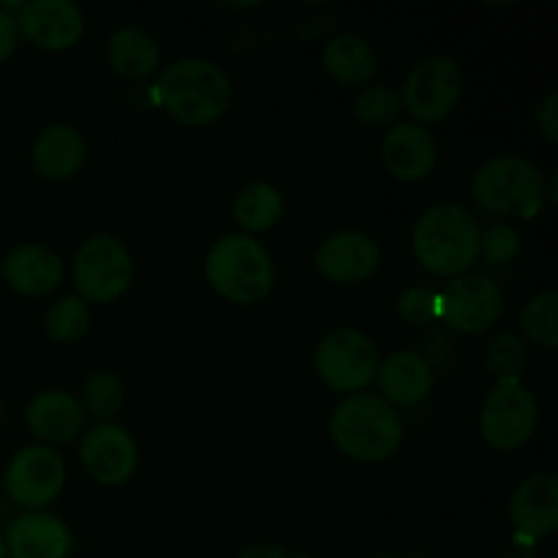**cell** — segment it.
I'll list each match as a JSON object with an SVG mask.
<instances>
[{
    "label": "cell",
    "instance_id": "obj_1",
    "mask_svg": "<svg viewBox=\"0 0 558 558\" xmlns=\"http://www.w3.org/2000/svg\"><path fill=\"white\" fill-rule=\"evenodd\" d=\"M330 436L338 450L352 461L381 463L401 447L403 423L381 396L352 392L332 412Z\"/></svg>",
    "mask_w": 558,
    "mask_h": 558
},
{
    "label": "cell",
    "instance_id": "obj_2",
    "mask_svg": "<svg viewBox=\"0 0 558 558\" xmlns=\"http://www.w3.org/2000/svg\"><path fill=\"white\" fill-rule=\"evenodd\" d=\"M412 245L425 270L434 276L458 278L477 262L480 227L463 205L441 202L417 218Z\"/></svg>",
    "mask_w": 558,
    "mask_h": 558
},
{
    "label": "cell",
    "instance_id": "obj_3",
    "mask_svg": "<svg viewBox=\"0 0 558 558\" xmlns=\"http://www.w3.org/2000/svg\"><path fill=\"white\" fill-rule=\"evenodd\" d=\"M156 98L180 123L207 125L229 109L232 85L210 60L183 58L167 65V71L158 76Z\"/></svg>",
    "mask_w": 558,
    "mask_h": 558
},
{
    "label": "cell",
    "instance_id": "obj_4",
    "mask_svg": "<svg viewBox=\"0 0 558 558\" xmlns=\"http://www.w3.org/2000/svg\"><path fill=\"white\" fill-rule=\"evenodd\" d=\"M205 278L221 298L238 305H254L270 294L276 267L270 254L248 234H227L205 259Z\"/></svg>",
    "mask_w": 558,
    "mask_h": 558
},
{
    "label": "cell",
    "instance_id": "obj_5",
    "mask_svg": "<svg viewBox=\"0 0 558 558\" xmlns=\"http://www.w3.org/2000/svg\"><path fill=\"white\" fill-rule=\"evenodd\" d=\"M474 199L496 216L534 218L543 210L545 183L537 163L521 156H496L474 174Z\"/></svg>",
    "mask_w": 558,
    "mask_h": 558
},
{
    "label": "cell",
    "instance_id": "obj_6",
    "mask_svg": "<svg viewBox=\"0 0 558 558\" xmlns=\"http://www.w3.org/2000/svg\"><path fill=\"white\" fill-rule=\"evenodd\" d=\"M379 363L376 343L354 327H336L327 332L314 354V368L319 379L332 392H347V396L365 390L376 379Z\"/></svg>",
    "mask_w": 558,
    "mask_h": 558
},
{
    "label": "cell",
    "instance_id": "obj_7",
    "mask_svg": "<svg viewBox=\"0 0 558 558\" xmlns=\"http://www.w3.org/2000/svg\"><path fill=\"white\" fill-rule=\"evenodd\" d=\"M131 276H134L131 254L120 240L109 234H96L76 251L74 283L80 292L76 298L85 303H112L129 289Z\"/></svg>",
    "mask_w": 558,
    "mask_h": 558
},
{
    "label": "cell",
    "instance_id": "obj_8",
    "mask_svg": "<svg viewBox=\"0 0 558 558\" xmlns=\"http://www.w3.org/2000/svg\"><path fill=\"white\" fill-rule=\"evenodd\" d=\"M539 423L537 398L518 381H501L480 409V434L494 450H518Z\"/></svg>",
    "mask_w": 558,
    "mask_h": 558
},
{
    "label": "cell",
    "instance_id": "obj_9",
    "mask_svg": "<svg viewBox=\"0 0 558 558\" xmlns=\"http://www.w3.org/2000/svg\"><path fill=\"white\" fill-rule=\"evenodd\" d=\"M463 90L461 65L445 54L425 58L403 82L401 107L420 123H439L456 109Z\"/></svg>",
    "mask_w": 558,
    "mask_h": 558
},
{
    "label": "cell",
    "instance_id": "obj_10",
    "mask_svg": "<svg viewBox=\"0 0 558 558\" xmlns=\"http://www.w3.org/2000/svg\"><path fill=\"white\" fill-rule=\"evenodd\" d=\"M501 289L480 272H463L452 278L450 287L439 294V316L463 336H480L494 327L501 316Z\"/></svg>",
    "mask_w": 558,
    "mask_h": 558
},
{
    "label": "cell",
    "instance_id": "obj_11",
    "mask_svg": "<svg viewBox=\"0 0 558 558\" xmlns=\"http://www.w3.org/2000/svg\"><path fill=\"white\" fill-rule=\"evenodd\" d=\"M63 483V458L41 445L20 450L11 458L9 469H5V494H9V499L20 507H31V510L47 507L49 501L58 499Z\"/></svg>",
    "mask_w": 558,
    "mask_h": 558
},
{
    "label": "cell",
    "instance_id": "obj_12",
    "mask_svg": "<svg viewBox=\"0 0 558 558\" xmlns=\"http://www.w3.org/2000/svg\"><path fill=\"white\" fill-rule=\"evenodd\" d=\"M80 461L96 483L123 485L136 469V445L120 425L98 423L82 436Z\"/></svg>",
    "mask_w": 558,
    "mask_h": 558
},
{
    "label": "cell",
    "instance_id": "obj_13",
    "mask_svg": "<svg viewBox=\"0 0 558 558\" xmlns=\"http://www.w3.org/2000/svg\"><path fill=\"white\" fill-rule=\"evenodd\" d=\"M316 270L332 283H363L381 262L379 243L363 232H338L316 248Z\"/></svg>",
    "mask_w": 558,
    "mask_h": 558
},
{
    "label": "cell",
    "instance_id": "obj_14",
    "mask_svg": "<svg viewBox=\"0 0 558 558\" xmlns=\"http://www.w3.org/2000/svg\"><path fill=\"white\" fill-rule=\"evenodd\" d=\"M14 20L27 41L49 52L74 47L85 31L82 11L71 0H33L22 5Z\"/></svg>",
    "mask_w": 558,
    "mask_h": 558
},
{
    "label": "cell",
    "instance_id": "obj_15",
    "mask_svg": "<svg viewBox=\"0 0 558 558\" xmlns=\"http://www.w3.org/2000/svg\"><path fill=\"white\" fill-rule=\"evenodd\" d=\"M510 521L518 539L550 537L558 529V477L554 472H539L523 480L510 499Z\"/></svg>",
    "mask_w": 558,
    "mask_h": 558
},
{
    "label": "cell",
    "instance_id": "obj_16",
    "mask_svg": "<svg viewBox=\"0 0 558 558\" xmlns=\"http://www.w3.org/2000/svg\"><path fill=\"white\" fill-rule=\"evenodd\" d=\"M436 140L417 123H398L381 140V161L398 180H423L436 167Z\"/></svg>",
    "mask_w": 558,
    "mask_h": 558
},
{
    "label": "cell",
    "instance_id": "obj_17",
    "mask_svg": "<svg viewBox=\"0 0 558 558\" xmlns=\"http://www.w3.org/2000/svg\"><path fill=\"white\" fill-rule=\"evenodd\" d=\"M379 392L392 409L417 407L434 390V365L420 352H392L376 368Z\"/></svg>",
    "mask_w": 558,
    "mask_h": 558
},
{
    "label": "cell",
    "instance_id": "obj_18",
    "mask_svg": "<svg viewBox=\"0 0 558 558\" xmlns=\"http://www.w3.org/2000/svg\"><path fill=\"white\" fill-rule=\"evenodd\" d=\"M3 543L11 558H65L71 550V534L58 518L27 512L11 523Z\"/></svg>",
    "mask_w": 558,
    "mask_h": 558
},
{
    "label": "cell",
    "instance_id": "obj_19",
    "mask_svg": "<svg viewBox=\"0 0 558 558\" xmlns=\"http://www.w3.org/2000/svg\"><path fill=\"white\" fill-rule=\"evenodd\" d=\"M27 428L44 441L52 445H69L85 428V412L82 403L76 401L71 392L63 390H47L38 392L31 403H27Z\"/></svg>",
    "mask_w": 558,
    "mask_h": 558
},
{
    "label": "cell",
    "instance_id": "obj_20",
    "mask_svg": "<svg viewBox=\"0 0 558 558\" xmlns=\"http://www.w3.org/2000/svg\"><path fill=\"white\" fill-rule=\"evenodd\" d=\"M3 278L25 298H44L63 281V262L44 245H20L3 259Z\"/></svg>",
    "mask_w": 558,
    "mask_h": 558
},
{
    "label": "cell",
    "instance_id": "obj_21",
    "mask_svg": "<svg viewBox=\"0 0 558 558\" xmlns=\"http://www.w3.org/2000/svg\"><path fill=\"white\" fill-rule=\"evenodd\" d=\"M85 161V140L74 125L54 123L33 142V167L47 180H69Z\"/></svg>",
    "mask_w": 558,
    "mask_h": 558
},
{
    "label": "cell",
    "instance_id": "obj_22",
    "mask_svg": "<svg viewBox=\"0 0 558 558\" xmlns=\"http://www.w3.org/2000/svg\"><path fill=\"white\" fill-rule=\"evenodd\" d=\"M107 60L114 74L136 82L145 80L158 69L161 52H158L156 38L142 31V27H120L109 36Z\"/></svg>",
    "mask_w": 558,
    "mask_h": 558
},
{
    "label": "cell",
    "instance_id": "obj_23",
    "mask_svg": "<svg viewBox=\"0 0 558 558\" xmlns=\"http://www.w3.org/2000/svg\"><path fill=\"white\" fill-rule=\"evenodd\" d=\"M322 65L336 82L347 87H357L368 82L376 71V52L357 33H341L330 38L322 52Z\"/></svg>",
    "mask_w": 558,
    "mask_h": 558
},
{
    "label": "cell",
    "instance_id": "obj_24",
    "mask_svg": "<svg viewBox=\"0 0 558 558\" xmlns=\"http://www.w3.org/2000/svg\"><path fill=\"white\" fill-rule=\"evenodd\" d=\"M232 213L245 232H267L281 221L283 196L276 185L251 183L238 194Z\"/></svg>",
    "mask_w": 558,
    "mask_h": 558
},
{
    "label": "cell",
    "instance_id": "obj_25",
    "mask_svg": "<svg viewBox=\"0 0 558 558\" xmlns=\"http://www.w3.org/2000/svg\"><path fill=\"white\" fill-rule=\"evenodd\" d=\"M485 365H488L490 374L499 379V385L501 381H518V376H521L529 365V349L526 343H523V338L515 336V332H499V336L488 343Z\"/></svg>",
    "mask_w": 558,
    "mask_h": 558
},
{
    "label": "cell",
    "instance_id": "obj_26",
    "mask_svg": "<svg viewBox=\"0 0 558 558\" xmlns=\"http://www.w3.org/2000/svg\"><path fill=\"white\" fill-rule=\"evenodd\" d=\"M82 403H85L82 412L96 417L98 423H107L123 409V385L114 374L98 371V374L87 376L85 387H82Z\"/></svg>",
    "mask_w": 558,
    "mask_h": 558
},
{
    "label": "cell",
    "instance_id": "obj_27",
    "mask_svg": "<svg viewBox=\"0 0 558 558\" xmlns=\"http://www.w3.org/2000/svg\"><path fill=\"white\" fill-rule=\"evenodd\" d=\"M556 311H558V294L550 292L537 294L529 300L521 311V327L532 341L539 347L556 349L558 343V325H556Z\"/></svg>",
    "mask_w": 558,
    "mask_h": 558
},
{
    "label": "cell",
    "instance_id": "obj_28",
    "mask_svg": "<svg viewBox=\"0 0 558 558\" xmlns=\"http://www.w3.org/2000/svg\"><path fill=\"white\" fill-rule=\"evenodd\" d=\"M90 327V311L82 298H63L47 311V332L52 341L60 343H74Z\"/></svg>",
    "mask_w": 558,
    "mask_h": 558
},
{
    "label": "cell",
    "instance_id": "obj_29",
    "mask_svg": "<svg viewBox=\"0 0 558 558\" xmlns=\"http://www.w3.org/2000/svg\"><path fill=\"white\" fill-rule=\"evenodd\" d=\"M401 112V96L387 85L365 87L354 101V118L365 125H387Z\"/></svg>",
    "mask_w": 558,
    "mask_h": 558
},
{
    "label": "cell",
    "instance_id": "obj_30",
    "mask_svg": "<svg viewBox=\"0 0 558 558\" xmlns=\"http://www.w3.org/2000/svg\"><path fill=\"white\" fill-rule=\"evenodd\" d=\"M518 248H521V238L507 223H494L485 232H480V254L490 265H505V262L515 259Z\"/></svg>",
    "mask_w": 558,
    "mask_h": 558
},
{
    "label": "cell",
    "instance_id": "obj_31",
    "mask_svg": "<svg viewBox=\"0 0 558 558\" xmlns=\"http://www.w3.org/2000/svg\"><path fill=\"white\" fill-rule=\"evenodd\" d=\"M398 314L414 327H425L439 316V294H434L430 289L412 287L398 298Z\"/></svg>",
    "mask_w": 558,
    "mask_h": 558
},
{
    "label": "cell",
    "instance_id": "obj_32",
    "mask_svg": "<svg viewBox=\"0 0 558 558\" xmlns=\"http://www.w3.org/2000/svg\"><path fill=\"white\" fill-rule=\"evenodd\" d=\"M537 129H539V134L550 142V145H556L558 142V93L556 90L548 93V96H545V101L539 104Z\"/></svg>",
    "mask_w": 558,
    "mask_h": 558
},
{
    "label": "cell",
    "instance_id": "obj_33",
    "mask_svg": "<svg viewBox=\"0 0 558 558\" xmlns=\"http://www.w3.org/2000/svg\"><path fill=\"white\" fill-rule=\"evenodd\" d=\"M16 41H20V27H16V20L11 14H5V11H0V63L14 54Z\"/></svg>",
    "mask_w": 558,
    "mask_h": 558
},
{
    "label": "cell",
    "instance_id": "obj_34",
    "mask_svg": "<svg viewBox=\"0 0 558 558\" xmlns=\"http://www.w3.org/2000/svg\"><path fill=\"white\" fill-rule=\"evenodd\" d=\"M238 558H287L278 545H254V548H245Z\"/></svg>",
    "mask_w": 558,
    "mask_h": 558
},
{
    "label": "cell",
    "instance_id": "obj_35",
    "mask_svg": "<svg viewBox=\"0 0 558 558\" xmlns=\"http://www.w3.org/2000/svg\"><path fill=\"white\" fill-rule=\"evenodd\" d=\"M0 558H9V554H5V543H3V537H0Z\"/></svg>",
    "mask_w": 558,
    "mask_h": 558
},
{
    "label": "cell",
    "instance_id": "obj_36",
    "mask_svg": "<svg viewBox=\"0 0 558 558\" xmlns=\"http://www.w3.org/2000/svg\"><path fill=\"white\" fill-rule=\"evenodd\" d=\"M292 558H314V556H308V554H298V556H292Z\"/></svg>",
    "mask_w": 558,
    "mask_h": 558
},
{
    "label": "cell",
    "instance_id": "obj_37",
    "mask_svg": "<svg viewBox=\"0 0 558 558\" xmlns=\"http://www.w3.org/2000/svg\"><path fill=\"white\" fill-rule=\"evenodd\" d=\"M0 420H3V403H0Z\"/></svg>",
    "mask_w": 558,
    "mask_h": 558
},
{
    "label": "cell",
    "instance_id": "obj_38",
    "mask_svg": "<svg viewBox=\"0 0 558 558\" xmlns=\"http://www.w3.org/2000/svg\"><path fill=\"white\" fill-rule=\"evenodd\" d=\"M376 558H398V556H376Z\"/></svg>",
    "mask_w": 558,
    "mask_h": 558
}]
</instances>
